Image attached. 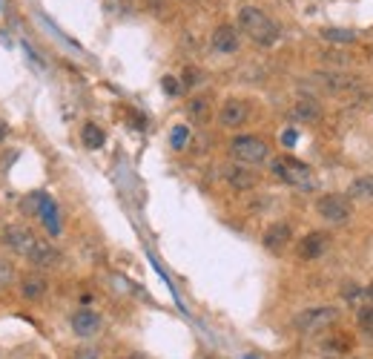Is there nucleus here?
I'll return each mask as SVG.
<instances>
[{
  "instance_id": "28",
  "label": "nucleus",
  "mask_w": 373,
  "mask_h": 359,
  "mask_svg": "<svg viewBox=\"0 0 373 359\" xmlns=\"http://www.w3.org/2000/svg\"><path fill=\"white\" fill-rule=\"evenodd\" d=\"M327 61H336V64H345V61H350L347 55H339V52H327Z\"/></svg>"
},
{
  "instance_id": "26",
  "label": "nucleus",
  "mask_w": 373,
  "mask_h": 359,
  "mask_svg": "<svg viewBox=\"0 0 373 359\" xmlns=\"http://www.w3.org/2000/svg\"><path fill=\"white\" fill-rule=\"evenodd\" d=\"M164 92H167V95H175V92H179V81L167 75V78H164Z\"/></svg>"
},
{
  "instance_id": "9",
  "label": "nucleus",
  "mask_w": 373,
  "mask_h": 359,
  "mask_svg": "<svg viewBox=\"0 0 373 359\" xmlns=\"http://www.w3.org/2000/svg\"><path fill=\"white\" fill-rule=\"evenodd\" d=\"M247 116H250V107H247V101L230 98V101H224V107H221V112H219V121H221L224 127L235 129V127H242V124L247 121Z\"/></svg>"
},
{
  "instance_id": "20",
  "label": "nucleus",
  "mask_w": 373,
  "mask_h": 359,
  "mask_svg": "<svg viewBox=\"0 0 373 359\" xmlns=\"http://www.w3.org/2000/svg\"><path fill=\"white\" fill-rule=\"evenodd\" d=\"M359 328H362V333H365V339L373 345V305H365V308H359Z\"/></svg>"
},
{
  "instance_id": "17",
  "label": "nucleus",
  "mask_w": 373,
  "mask_h": 359,
  "mask_svg": "<svg viewBox=\"0 0 373 359\" xmlns=\"http://www.w3.org/2000/svg\"><path fill=\"white\" fill-rule=\"evenodd\" d=\"M26 259L35 264V268H49V264H55V259H57V256H55V250H52V244L37 241Z\"/></svg>"
},
{
  "instance_id": "10",
  "label": "nucleus",
  "mask_w": 373,
  "mask_h": 359,
  "mask_svg": "<svg viewBox=\"0 0 373 359\" xmlns=\"http://www.w3.org/2000/svg\"><path fill=\"white\" fill-rule=\"evenodd\" d=\"M327 244H330V236L327 233H322V230H316V233H307L302 241H299V256L302 259H319L325 250H327Z\"/></svg>"
},
{
  "instance_id": "7",
  "label": "nucleus",
  "mask_w": 373,
  "mask_h": 359,
  "mask_svg": "<svg viewBox=\"0 0 373 359\" xmlns=\"http://www.w3.org/2000/svg\"><path fill=\"white\" fill-rule=\"evenodd\" d=\"M264 248L270 250V253H282L287 244L293 241V228L287 221H276V224H270V228L264 230Z\"/></svg>"
},
{
  "instance_id": "16",
  "label": "nucleus",
  "mask_w": 373,
  "mask_h": 359,
  "mask_svg": "<svg viewBox=\"0 0 373 359\" xmlns=\"http://www.w3.org/2000/svg\"><path fill=\"white\" fill-rule=\"evenodd\" d=\"M347 199L373 201V176H359V178H353L350 187H347Z\"/></svg>"
},
{
  "instance_id": "14",
  "label": "nucleus",
  "mask_w": 373,
  "mask_h": 359,
  "mask_svg": "<svg viewBox=\"0 0 373 359\" xmlns=\"http://www.w3.org/2000/svg\"><path fill=\"white\" fill-rule=\"evenodd\" d=\"M316 81H322V86L327 92H347L356 86V78H350V75H339V72H322L316 75Z\"/></svg>"
},
{
  "instance_id": "12",
  "label": "nucleus",
  "mask_w": 373,
  "mask_h": 359,
  "mask_svg": "<svg viewBox=\"0 0 373 359\" xmlns=\"http://www.w3.org/2000/svg\"><path fill=\"white\" fill-rule=\"evenodd\" d=\"M212 49L215 52H224V55L235 52V49H239V29L230 26V24L219 26V29L212 32Z\"/></svg>"
},
{
  "instance_id": "6",
  "label": "nucleus",
  "mask_w": 373,
  "mask_h": 359,
  "mask_svg": "<svg viewBox=\"0 0 373 359\" xmlns=\"http://www.w3.org/2000/svg\"><path fill=\"white\" fill-rule=\"evenodd\" d=\"M3 244L17 256H29L32 248L37 244V239H35V233L29 228H24V224H12V228L3 230Z\"/></svg>"
},
{
  "instance_id": "1",
  "label": "nucleus",
  "mask_w": 373,
  "mask_h": 359,
  "mask_svg": "<svg viewBox=\"0 0 373 359\" xmlns=\"http://www.w3.org/2000/svg\"><path fill=\"white\" fill-rule=\"evenodd\" d=\"M239 29L259 46H273L279 41V26L270 21V15H264L256 6H242L239 9Z\"/></svg>"
},
{
  "instance_id": "19",
  "label": "nucleus",
  "mask_w": 373,
  "mask_h": 359,
  "mask_svg": "<svg viewBox=\"0 0 373 359\" xmlns=\"http://www.w3.org/2000/svg\"><path fill=\"white\" fill-rule=\"evenodd\" d=\"M293 116L302 118V121H316L322 116V109L316 101H299L296 107H293Z\"/></svg>"
},
{
  "instance_id": "8",
  "label": "nucleus",
  "mask_w": 373,
  "mask_h": 359,
  "mask_svg": "<svg viewBox=\"0 0 373 359\" xmlns=\"http://www.w3.org/2000/svg\"><path fill=\"white\" fill-rule=\"evenodd\" d=\"M72 331L81 339H92L98 331H101V316H98L95 311H87V308L75 311L72 313Z\"/></svg>"
},
{
  "instance_id": "5",
  "label": "nucleus",
  "mask_w": 373,
  "mask_h": 359,
  "mask_svg": "<svg viewBox=\"0 0 373 359\" xmlns=\"http://www.w3.org/2000/svg\"><path fill=\"white\" fill-rule=\"evenodd\" d=\"M316 210L325 221L330 224H347L350 216H353V207L347 201V196H336V193H327L316 201Z\"/></svg>"
},
{
  "instance_id": "11",
  "label": "nucleus",
  "mask_w": 373,
  "mask_h": 359,
  "mask_svg": "<svg viewBox=\"0 0 373 359\" xmlns=\"http://www.w3.org/2000/svg\"><path fill=\"white\" fill-rule=\"evenodd\" d=\"M224 178L235 187V190H250V187H256V173H253L247 164H230L224 169Z\"/></svg>"
},
{
  "instance_id": "2",
  "label": "nucleus",
  "mask_w": 373,
  "mask_h": 359,
  "mask_svg": "<svg viewBox=\"0 0 373 359\" xmlns=\"http://www.w3.org/2000/svg\"><path fill=\"white\" fill-rule=\"evenodd\" d=\"M270 169L273 176L282 178L284 184L296 187V190H313V184H316V178H313V169L307 164H302L299 158L293 156H279L270 161Z\"/></svg>"
},
{
  "instance_id": "18",
  "label": "nucleus",
  "mask_w": 373,
  "mask_h": 359,
  "mask_svg": "<svg viewBox=\"0 0 373 359\" xmlns=\"http://www.w3.org/2000/svg\"><path fill=\"white\" fill-rule=\"evenodd\" d=\"M81 141H84L87 149H101L104 141H107V136H104V129L98 127V124H87V127L81 129Z\"/></svg>"
},
{
  "instance_id": "4",
  "label": "nucleus",
  "mask_w": 373,
  "mask_h": 359,
  "mask_svg": "<svg viewBox=\"0 0 373 359\" xmlns=\"http://www.w3.org/2000/svg\"><path fill=\"white\" fill-rule=\"evenodd\" d=\"M339 308H333V305H319V308H307V311H302L299 316H296V325L302 333H319V331H325V328H330V325H336L339 322Z\"/></svg>"
},
{
  "instance_id": "21",
  "label": "nucleus",
  "mask_w": 373,
  "mask_h": 359,
  "mask_svg": "<svg viewBox=\"0 0 373 359\" xmlns=\"http://www.w3.org/2000/svg\"><path fill=\"white\" fill-rule=\"evenodd\" d=\"M322 37H325V41H330V44H350L356 35H353L350 29H325Z\"/></svg>"
},
{
  "instance_id": "27",
  "label": "nucleus",
  "mask_w": 373,
  "mask_h": 359,
  "mask_svg": "<svg viewBox=\"0 0 373 359\" xmlns=\"http://www.w3.org/2000/svg\"><path fill=\"white\" fill-rule=\"evenodd\" d=\"M184 81H187L184 86H195V81H199V72H195V69H187V72H184Z\"/></svg>"
},
{
  "instance_id": "32",
  "label": "nucleus",
  "mask_w": 373,
  "mask_h": 359,
  "mask_svg": "<svg viewBox=\"0 0 373 359\" xmlns=\"http://www.w3.org/2000/svg\"><path fill=\"white\" fill-rule=\"evenodd\" d=\"M127 359H144V356H127Z\"/></svg>"
},
{
  "instance_id": "29",
  "label": "nucleus",
  "mask_w": 373,
  "mask_h": 359,
  "mask_svg": "<svg viewBox=\"0 0 373 359\" xmlns=\"http://www.w3.org/2000/svg\"><path fill=\"white\" fill-rule=\"evenodd\" d=\"M282 141H284V144H293V141H296V132H284Z\"/></svg>"
},
{
  "instance_id": "22",
  "label": "nucleus",
  "mask_w": 373,
  "mask_h": 359,
  "mask_svg": "<svg viewBox=\"0 0 373 359\" xmlns=\"http://www.w3.org/2000/svg\"><path fill=\"white\" fill-rule=\"evenodd\" d=\"M207 107H210V104H207L204 98H201V101H192V104H190V109H187V112H190V118L204 121V118L210 116V109H207Z\"/></svg>"
},
{
  "instance_id": "13",
  "label": "nucleus",
  "mask_w": 373,
  "mask_h": 359,
  "mask_svg": "<svg viewBox=\"0 0 373 359\" xmlns=\"http://www.w3.org/2000/svg\"><path fill=\"white\" fill-rule=\"evenodd\" d=\"M46 291H49V285H46V279H44L41 273H29V276H24V282H21V293H24V299H29V302L44 299Z\"/></svg>"
},
{
  "instance_id": "24",
  "label": "nucleus",
  "mask_w": 373,
  "mask_h": 359,
  "mask_svg": "<svg viewBox=\"0 0 373 359\" xmlns=\"http://www.w3.org/2000/svg\"><path fill=\"white\" fill-rule=\"evenodd\" d=\"M75 359H101V351H98V348H78L75 351Z\"/></svg>"
},
{
  "instance_id": "30",
  "label": "nucleus",
  "mask_w": 373,
  "mask_h": 359,
  "mask_svg": "<svg viewBox=\"0 0 373 359\" xmlns=\"http://www.w3.org/2000/svg\"><path fill=\"white\" fill-rule=\"evenodd\" d=\"M3 138H6V124L0 121V141H3Z\"/></svg>"
},
{
  "instance_id": "15",
  "label": "nucleus",
  "mask_w": 373,
  "mask_h": 359,
  "mask_svg": "<svg viewBox=\"0 0 373 359\" xmlns=\"http://www.w3.org/2000/svg\"><path fill=\"white\" fill-rule=\"evenodd\" d=\"M37 213H41V219H44V224H46V230L52 233V236H57V233H61V216H57V207H55V201L52 199H41V210H37Z\"/></svg>"
},
{
  "instance_id": "25",
  "label": "nucleus",
  "mask_w": 373,
  "mask_h": 359,
  "mask_svg": "<svg viewBox=\"0 0 373 359\" xmlns=\"http://www.w3.org/2000/svg\"><path fill=\"white\" fill-rule=\"evenodd\" d=\"M9 282H12V268L6 261H0V288H6Z\"/></svg>"
},
{
  "instance_id": "23",
  "label": "nucleus",
  "mask_w": 373,
  "mask_h": 359,
  "mask_svg": "<svg viewBox=\"0 0 373 359\" xmlns=\"http://www.w3.org/2000/svg\"><path fill=\"white\" fill-rule=\"evenodd\" d=\"M187 136H190V129H187V127H175V129H172L170 144H172L175 149H181V147H184V141H187Z\"/></svg>"
},
{
  "instance_id": "3",
  "label": "nucleus",
  "mask_w": 373,
  "mask_h": 359,
  "mask_svg": "<svg viewBox=\"0 0 373 359\" xmlns=\"http://www.w3.org/2000/svg\"><path fill=\"white\" fill-rule=\"evenodd\" d=\"M230 156L239 164L253 167V164H264L270 158V147L259 136H235L230 141Z\"/></svg>"
},
{
  "instance_id": "31",
  "label": "nucleus",
  "mask_w": 373,
  "mask_h": 359,
  "mask_svg": "<svg viewBox=\"0 0 373 359\" xmlns=\"http://www.w3.org/2000/svg\"><path fill=\"white\" fill-rule=\"evenodd\" d=\"M367 296H370V302H373V282H370V288H367Z\"/></svg>"
}]
</instances>
